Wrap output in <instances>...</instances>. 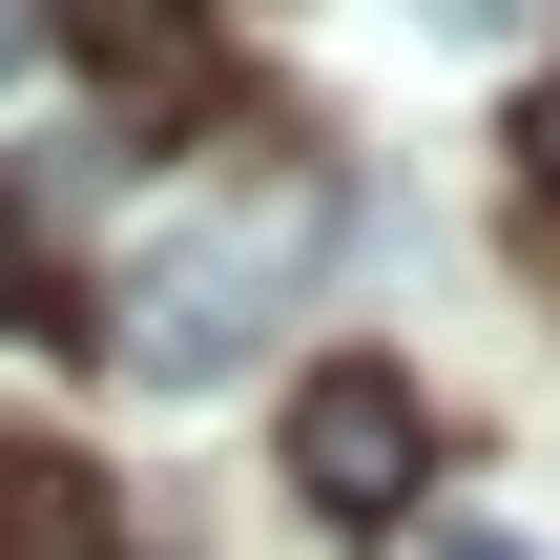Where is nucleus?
I'll return each mask as SVG.
<instances>
[{
    "mask_svg": "<svg viewBox=\"0 0 560 560\" xmlns=\"http://www.w3.org/2000/svg\"><path fill=\"white\" fill-rule=\"evenodd\" d=\"M416 478H436L416 374H395V353H332V374L291 395V499H312L332 540H395V520H416Z\"/></svg>",
    "mask_w": 560,
    "mask_h": 560,
    "instance_id": "obj_1",
    "label": "nucleus"
},
{
    "mask_svg": "<svg viewBox=\"0 0 560 560\" xmlns=\"http://www.w3.org/2000/svg\"><path fill=\"white\" fill-rule=\"evenodd\" d=\"M270 291H291V229H187V249H145V270H125V374L208 395V374L270 332Z\"/></svg>",
    "mask_w": 560,
    "mask_h": 560,
    "instance_id": "obj_2",
    "label": "nucleus"
},
{
    "mask_svg": "<svg viewBox=\"0 0 560 560\" xmlns=\"http://www.w3.org/2000/svg\"><path fill=\"white\" fill-rule=\"evenodd\" d=\"M0 560H145V540H125V499H104L83 457L0 436Z\"/></svg>",
    "mask_w": 560,
    "mask_h": 560,
    "instance_id": "obj_3",
    "label": "nucleus"
},
{
    "mask_svg": "<svg viewBox=\"0 0 560 560\" xmlns=\"http://www.w3.org/2000/svg\"><path fill=\"white\" fill-rule=\"evenodd\" d=\"M42 312H62V270H42V208L0 187V332H42Z\"/></svg>",
    "mask_w": 560,
    "mask_h": 560,
    "instance_id": "obj_4",
    "label": "nucleus"
},
{
    "mask_svg": "<svg viewBox=\"0 0 560 560\" xmlns=\"http://www.w3.org/2000/svg\"><path fill=\"white\" fill-rule=\"evenodd\" d=\"M83 42L104 62H187V0H83Z\"/></svg>",
    "mask_w": 560,
    "mask_h": 560,
    "instance_id": "obj_5",
    "label": "nucleus"
},
{
    "mask_svg": "<svg viewBox=\"0 0 560 560\" xmlns=\"http://www.w3.org/2000/svg\"><path fill=\"white\" fill-rule=\"evenodd\" d=\"M416 560H540L520 520H416Z\"/></svg>",
    "mask_w": 560,
    "mask_h": 560,
    "instance_id": "obj_6",
    "label": "nucleus"
},
{
    "mask_svg": "<svg viewBox=\"0 0 560 560\" xmlns=\"http://www.w3.org/2000/svg\"><path fill=\"white\" fill-rule=\"evenodd\" d=\"M520 166H540V208H560V62H540V104H520Z\"/></svg>",
    "mask_w": 560,
    "mask_h": 560,
    "instance_id": "obj_7",
    "label": "nucleus"
},
{
    "mask_svg": "<svg viewBox=\"0 0 560 560\" xmlns=\"http://www.w3.org/2000/svg\"><path fill=\"white\" fill-rule=\"evenodd\" d=\"M21 62H42V0H0V83H21Z\"/></svg>",
    "mask_w": 560,
    "mask_h": 560,
    "instance_id": "obj_8",
    "label": "nucleus"
},
{
    "mask_svg": "<svg viewBox=\"0 0 560 560\" xmlns=\"http://www.w3.org/2000/svg\"><path fill=\"white\" fill-rule=\"evenodd\" d=\"M416 21H499V0H416Z\"/></svg>",
    "mask_w": 560,
    "mask_h": 560,
    "instance_id": "obj_9",
    "label": "nucleus"
}]
</instances>
